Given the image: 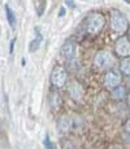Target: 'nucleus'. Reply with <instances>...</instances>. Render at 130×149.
Wrapping results in <instances>:
<instances>
[{
	"instance_id": "obj_1",
	"label": "nucleus",
	"mask_w": 130,
	"mask_h": 149,
	"mask_svg": "<svg viewBox=\"0 0 130 149\" xmlns=\"http://www.w3.org/2000/svg\"><path fill=\"white\" fill-rule=\"evenodd\" d=\"M105 26V17L100 12H92L85 18V29L89 34H99Z\"/></svg>"
},
{
	"instance_id": "obj_2",
	"label": "nucleus",
	"mask_w": 130,
	"mask_h": 149,
	"mask_svg": "<svg viewBox=\"0 0 130 149\" xmlns=\"http://www.w3.org/2000/svg\"><path fill=\"white\" fill-rule=\"evenodd\" d=\"M109 22H111V29L113 33L122 36L128 31L129 29V20L122 12L117 9L111 10V17H109Z\"/></svg>"
},
{
	"instance_id": "obj_3",
	"label": "nucleus",
	"mask_w": 130,
	"mask_h": 149,
	"mask_svg": "<svg viewBox=\"0 0 130 149\" xmlns=\"http://www.w3.org/2000/svg\"><path fill=\"white\" fill-rule=\"evenodd\" d=\"M68 81V72L63 65H55L51 72V84L55 88H63Z\"/></svg>"
},
{
	"instance_id": "obj_4",
	"label": "nucleus",
	"mask_w": 130,
	"mask_h": 149,
	"mask_svg": "<svg viewBox=\"0 0 130 149\" xmlns=\"http://www.w3.org/2000/svg\"><path fill=\"white\" fill-rule=\"evenodd\" d=\"M94 64L96 68L99 70H104V68H108L113 64V56L109 51H105V50H100V51L96 52L94 58Z\"/></svg>"
},
{
	"instance_id": "obj_5",
	"label": "nucleus",
	"mask_w": 130,
	"mask_h": 149,
	"mask_svg": "<svg viewBox=\"0 0 130 149\" xmlns=\"http://www.w3.org/2000/svg\"><path fill=\"white\" fill-rule=\"evenodd\" d=\"M115 54L120 58L130 56V38L121 36L115 43Z\"/></svg>"
},
{
	"instance_id": "obj_6",
	"label": "nucleus",
	"mask_w": 130,
	"mask_h": 149,
	"mask_svg": "<svg viewBox=\"0 0 130 149\" xmlns=\"http://www.w3.org/2000/svg\"><path fill=\"white\" fill-rule=\"evenodd\" d=\"M103 84L107 89H113L116 88L117 85L121 84V74L118 71H115V70H109L107 73L104 74L103 77Z\"/></svg>"
},
{
	"instance_id": "obj_7",
	"label": "nucleus",
	"mask_w": 130,
	"mask_h": 149,
	"mask_svg": "<svg viewBox=\"0 0 130 149\" xmlns=\"http://www.w3.org/2000/svg\"><path fill=\"white\" fill-rule=\"evenodd\" d=\"M77 43L74 41H66L61 47V55L66 60H73L77 55Z\"/></svg>"
},
{
	"instance_id": "obj_8",
	"label": "nucleus",
	"mask_w": 130,
	"mask_h": 149,
	"mask_svg": "<svg viewBox=\"0 0 130 149\" xmlns=\"http://www.w3.org/2000/svg\"><path fill=\"white\" fill-rule=\"evenodd\" d=\"M68 90H69V94H70V97L73 98V100H76V101L81 100V98L83 97V94H85L83 86H82V85L79 84L78 81H76V80L70 82Z\"/></svg>"
},
{
	"instance_id": "obj_9",
	"label": "nucleus",
	"mask_w": 130,
	"mask_h": 149,
	"mask_svg": "<svg viewBox=\"0 0 130 149\" xmlns=\"http://www.w3.org/2000/svg\"><path fill=\"white\" fill-rule=\"evenodd\" d=\"M72 126H73V124H72V119H70V116H68V115L60 116L59 120H57V127H59V131L61 132V134L69 132Z\"/></svg>"
},
{
	"instance_id": "obj_10",
	"label": "nucleus",
	"mask_w": 130,
	"mask_h": 149,
	"mask_svg": "<svg viewBox=\"0 0 130 149\" xmlns=\"http://www.w3.org/2000/svg\"><path fill=\"white\" fill-rule=\"evenodd\" d=\"M111 90H112L111 95H112V98L116 101H122L124 98L128 95L126 94V88L122 86V85H117L116 88H113V89H111Z\"/></svg>"
},
{
	"instance_id": "obj_11",
	"label": "nucleus",
	"mask_w": 130,
	"mask_h": 149,
	"mask_svg": "<svg viewBox=\"0 0 130 149\" xmlns=\"http://www.w3.org/2000/svg\"><path fill=\"white\" fill-rule=\"evenodd\" d=\"M5 15H7V20L8 22H9V26L12 29L16 28V15L14 12H13V9L9 7V5H5Z\"/></svg>"
},
{
	"instance_id": "obj_12",
	"label": "nucleus",
	"mask_w": 130,
	"mask_h": 149,
	"mask_svg": "<svg viewBox=\"0 0 130 149\" xmlns=\"http://www.w3.org/2000/svg\"><path fill=\"white\" fill-rule=\"evenodd\" d=\"M120 72L130 77V56L122 58V60L120 63Z\"/></svg>"
},
{
	"instance_id": "obj_13",
	"label": "nucleus",
	"mask_w": 130,
	"mask_h": 149,
	"mask_svg": "<svg viewBox=\"0 0 130 149\" xmlns=\"http://www.w3.org/2000/svg\"><path fill=\"white\" fill-rule=\"evenodd\" d=\"M63 103V100L60 97L59 93H51L50 95V105L52 106V109H59Z\"/></svg>"
},
{
	"instance_id": "obj_14",
	"label": "nucleus",
	"mask_w": 130,
	"mask_h": 149,
	"mask_svg": "<svg viewBox=\"0 0 130 149\" xmlns=\"http://www.w3.org/2000/svg\"><path fill=\"white\" fill-rule=\"evenodd\" d=\"M42 41H43V37H42V34H41V33H36L35 39H33V41L30 42V46H29V51H30V52L36 51V50L41 47Z\"/></svg>"
},
{
	"instance_id": "obj_15",
	"label": "nucleus",
	"mask_w": 130,
	"mask_h": 149,
	"mask_svg": "<svg viewBox=\"0 0 130 149\" xmlns=\"http://www.w3.org/2000/svg\"><path fill=\"white\" fill-rule=\"evenodd\" d=\"M35 9H36L38 16L41 17V16L44 13V9H46V0H36L35 1Z\"/></svg>"
},
{
	"instance_id": "obj_16",
	"label": "nucleus",
	"mask_w": 130,
	"mask_h": 149,
	"mask_svg": "<svg viewBox=\"0 0 130 149\" xmlns=\"http://www.w3.org/2000/svg\"><path fill=\"white\" fill-rule=\"evenodd\" d=\"M44 147H46V149H56L55 148V144L51 141V139H50L48 135L44 137Z\"/></svg>"
},
{
	"instance_id": "obj_17",
	"label": "nucleus",
	"mask_w": 130,
	"mask_h": 149,
	"mask_svg": "<svg viewBox=\"0 0 130 149\" xmlns=\"http://www.w3.org/2000/svg\"><path fill=\"white\" fill-rule=\"evenodd\" d=\"M124 131H125V136H126V140L130 141V119L125 122V126H124Z\"/></svg>"
},
{
	"instance_id": "obj_18",
	"label": "nucleus",
	"mask_w": 130,
	"mask_h": 149,
	"mask_svg": "<svg viewBox=\"0 0 130 149\" xmlns=\"http://www.w3.org/2000/svg\"><path fill=\"white\" fill-rule=\"evenodd\" d=\"M66 4H69V5H70L72 8L74 7V4H73V3H72V0H66Z\"/></svg>"
},
{
	"instance_id": "obj_19",
	"label": "nucleus",
	"mask_w": 130,
	"mask_h": 149,
	"mask_svg": "<svg viewBox=\"0 0 130 149\" xmlns=\"http://www.w3.org/2000/svg\"><path fill=\"white\" fill-rule=\"evenodd\" d=\"M126 98H128V105H129V107H130V94L126 95Z\"/></svg>"
},
{
	"instance_id": "obj_20",
	"label": "nucleus",
	"mask_w": 130,
	"mask_h": 149,
	"mask_svg": "<svg viewBox=\"0 0 130 149\" xmlns=\"http://www.w3.org/2000/svg\"><path fill=\"white\" fill-rule=\"evenodd\" d=\"M64 12H65L64 9H61V10H60V16H64Z\"/></svg>"
},
{
	"instance_id": "obj_21",
	"label": "nucleus",
	"mask_w": 130,
	"mask_h": 149,
	"mask_svg": "<svg viewBox=\"0 0 130 149\" xmlns=\"http://www.w3.org/2000/svg\"><path fill=\"white\" fill-rule=\"evenodd\" d=\"M125 3H128V4H130V0H124Z\"/></svg>"
},
{
	"instance_id": "obj_22",
	"label": "nucleus",
	"mask_w": 130,
	"mask_h": 149,
	"mask_svg": "<svg viewBox=\"0 0 130 149\" xmlns=\"http://www.w3.org/2000/svg\"><path fill=\"white\" fill-rule=\"evenodd\" d=\"M113 149H117V148H113Z\"/></svg>"
}]
</instances>
